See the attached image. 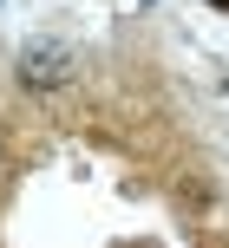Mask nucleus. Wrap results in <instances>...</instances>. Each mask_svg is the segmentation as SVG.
I'll return each instance as SVG.
<instances>
[{"mask_svg":"<svg viewBox=\"0 0 229 248\" xmlns=\"http://www.w3.org/2000/svg\"><path fill=\"white\" fill-rule=\"evenodd\" d=\"M210 7H229V0H210Z\"/></svg>","mask_w":229,"mask_h":248,"instance_id":"nucleus-2","label":"nucleus"},{"mask_svg":"<svg viewBox=\"0 0 229 248\" xmlns=\"http://www.w3.org/2000/svg\"><path fill=\"white\" fill-rule=\"evenodd\" d=\"M79 72V52L59 46V39H33V46L20 52V85L26 92H65Z\"/></svg>","mask_w":229,"mask_h":248,"instance_id":"nucleus-1","label":"nucleus"},{"mask_svg":"<svg viewBox=\"0 0 229 248\" xmlns=\"http://www.w3.org/2000/svg\"><path fill=\"white\" fill-rule=\"evenodd\" d=\"M0 163H7V144H0Z\"/></svg>","mask_w":229,"mask_h":248,"instance_id":"nucleus-3","label":"nucleus"}]
</instances>
